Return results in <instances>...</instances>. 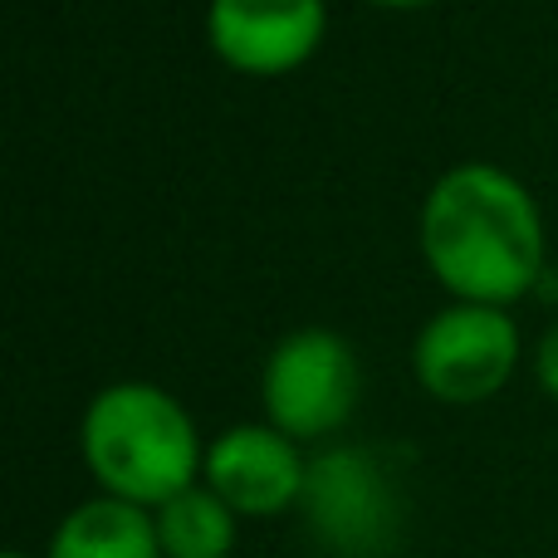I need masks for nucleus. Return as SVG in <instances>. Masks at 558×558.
I'll return each instance as SVG.
<instances>
[{"label":"nucleus","mask_w":558,"mask_h":558,"mask_svg":"<svg viewBox=\"0 0 558 558\" xmlns=\"http://www.w3.org/2000/svg\"><path fill=\"white\" fill-rule=\"evenodd\" d=\"M416 241L432 279L465 304H520L549 260L539 202L495 162L446 167L422 202Z\"/></svg>","instance_id":"1"},{"label":"nucleus","mask_w":558,"mask_h":558,"mask_svg":"<svg viewBox=\"0 0 558 558\" xmlns=\"http://www.w3.org/2000/svg\"><path fill=\"white\" fill-rule=\"evenodd\" d=\"M78 451L98 495L157 510L177 490L202 481L206 441L196 416L157 383H108L88 397L78 422Z\"/></svg>","instance_id":"2"},{"label":"nucleus","mask_w":558,"mask_h":558,"mask_svg":"<svg viewBox=\"0 0 558 558\" xmlns=\"http://www.w3.org/2000/svg\"><path fill=\"white\" fill-rule=\"evenodd\" d=\"M299 520L328 558H397L407 534L402 471L377 446H324L308 456Z\"/></svg>","instance_id":"3"},{"label":"nucleus","mask_w":558,"mask_h":558,"mask_svg":"<svg viewBox=\"0 0 558 558\" xmlns=\"http://www.w3.org/2000/svg\"><path fill=\"white\" fill-rule=\"evenodd\" d=\"M363 367L343 333L333 328H294L270 348L260 367L265 422L294 436L299 446L333 441L357 412Z\"/></svg>","instance_id":"4"},{"label":"nucleus","mask_w":558,"mask_h":558,"mask_svg":"<svg viewBox=\"0 0 558 558\" xmlns=\"http://www.w3.org/2000/svg\"><path fill=\"white\" fill-rule=\"evenodd\" d=\"M524 357L520 328L500 304H465L451 299L441 314L422 324L412 343V373L432 402L481 407L510 387Z\"/></svg>","instance_id":"5"},{"label":"nucleus","mask_w":558,"mask_h":558,"mask_svg":"<svg viewBox=\"0 0 558 558\" xmlns=\"http://www.w3.org/2000/svg\"><path fill=\"white\" fill-rule=\"evenodd\" d=\"M328 29L324 0H211L206 45L245 78H279L318 54Z\"/></svg>","instance_id":"6"},{"label":"nucleus","mask_w":558,"mask_h":558,"mask_svg":"<svg viewBox=\"0 0 558 558\" xmlns=\"http://www.w3.org/2000/svg\"><path fill=\"white\" fill-rule=\"evenodd\" d=\"M308 475V456L294 436H284L270 422L226 426L206 441L202 481L231 505L241 520H275L284 510H299Z\"/></svg>","instance_id":"7"},{"label":"nucleus","mask_w":558,"mask_h":558,"mask_svg":"<svg viewBox=\"0 0 558 558\" xmlns=\"http://www.w3.org/2000/svg\"><path fill=\"white\" fill-rule=\"evenodd\" d=\"M45 558H167L157 539V520L143 505L94 495L74 505L49 534Z\"/></svg>","instance_id":"8"},{"label":"nucleus","mask_w":558,"mask_h":558,"mask_svg":"<svg viewBox=\"0 0 558 558\" xmlns=\"http://www.w3.org/2000/svg\"><path fill=\"white\" fill-rule=\"evenodd\" d=\"M157 539L167 558H231L235 534H241V514L221 500L206 481L177 490L153 510Z\"/></svg>","instance_id":"9"},{"label":"nucleus","mask_w":558,"mask_h":558,"mask_svg":"<svg viewBox=\"0 0 558 558\" xmlns=\"http://www.w3.org/2000/svg\"><path fill=\"white\" fill-rule=\"evenodd\" d=\"M534 383L558 402V324L539 338V348H534Z\"/></svg>","instance_id":"10"},{"label":"nucleus","mask_w":558,"mask_h":558,"mask_svg":"<svg viewBox=\"0 0 558 558\" xmlns=\"http://www.w3.org/2000/svg\"><path fill=\"white\" fill-rule=\"evenodd\" d=\"M383 10H422V5H436V0H373Z\"/></svg>","instance_id":"11"},{"label":"nucleus","mask_w":558,"mask_h":558,"mask_svg":"<svg viewBox=\"0 0 558 558\" xmlns=\"http://www.w3.org/2000/svg\"><path fill=\"white\" fill-rule=\"evenodd\" d=\"M5 558H29V554H20V549H10V554H5Z\"/></svg>","instance_id":"12"}]
</instances>
